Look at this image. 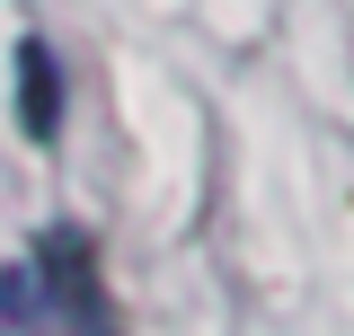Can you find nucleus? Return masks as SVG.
<instances>
[{"instance_id":"obj_1","label":"nucleus","mask_w":354,"mask_h":336,"mask_svg":"<svg viewBox=\"0 0 354 336\" xmlns=\"http://www.w3.org/2000/svg\"><path fill=\"white\" fill-rule=\"evenodd\" d=\"M0 336H115L97 248L80 230H44L36 256L0 265Z\"/></svg>"},{"instance_id":"obj_2","label":"nucleus","mask_w":354,"mask_h":336,"mask_svg":"<svg viewBox=\"0 0 354 336\" xmlns=\"http://www.w3.org/2000/svg\"><path fill=\"white\" fill-rule=\"evenodd\" d=\"M18 124H27V142H53V124H62V71H53V44H18Z\"/></svg>"}]
</instances>
